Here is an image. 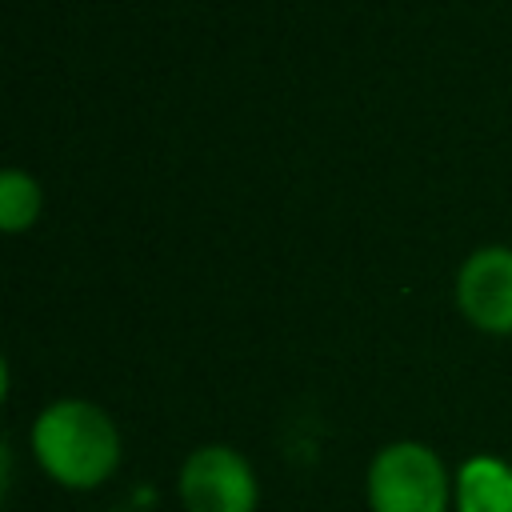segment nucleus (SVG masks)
<instances>
[{
	"instance_id": "nucleus-1",
	"label": "nucleus",
	"mask_w": 512,
	"mask_h": 512,
	"mask_svg": "<svg viewBox=\"0 0 512 512\" xmlns=\"http://www.w3.org/2000/svg\"><path fill=\"white\" fill-rule=\"evenodd\" d=\"M32 456L60 488L88 492L116 472L120 432L104 408L88 400H56L32 424Z\"/></svg>"
},
{
	"instance_id": "nucleus-2",
	"label": "nucleus",
	"mask_w": 512,
	"mask_h": 512,
	"mask_svg": "<svg viewBox=\"0 0 512 512\" xmlns=\"http://www.w3.org/2000/svg\"><path fill=\"white\" fill-rule=\"evenodd\" d=\"M368 508L372 512H448L452 476L444 460L416 440H396L380 448L368 464Z\"/></svg>"
},
{
	"instance_id": "nucleus-3",
	"label": "nucleus",
	"mask_w": 512,
	"mask_h": 512,
	"mask_svg": "<svg viewBox=\"0 0 512 512\" xmlns=\"http://www.w3.org/2000/svg\"><path fill=\"white\" fill-rule=\"evenodd\" d=\"M176 496L184 512H256L260 480L248 456H240L236 448L204 444L180 464Z\"/></svg>"
},
{
	"instance_id": "nucleus-4",
	"label": "nucleus",
	"mask_w": 512,
	"mask_h": 512,
	"mask_svg": "<svg viewBox=\"0 0 512 512\" xmlns=\"http://www.w3.org/2000/svg\"><path fill=\"white\" fill-rule=\"evenodd\" d=\"M464 316L484 332H512V252L480 248L468 256L456 280Z\"/></svg>"
},
{
	"instance_id": "nucleus-5",
	"label": "nucleus",
	"mask_w": 512,
	"mask_h": 512,
	"mask_svg": "<svg viewBox=\"0 0 512 512\" xmlns=\"http://www.w3.org/2000/svg\"><path fill=\"white\" fill-rule=\"evenodd\" d=\"M456 512H512V464L500 456H468L452 476Z\"/></svg>"
},
{
	"instance_id": "nucleus-6",
	"label": "nucleus",
	"mask_w": 512,
	"mask_h": 512,
	"mask_svg": "<svg viewBox=\"0 0 512 512\" xmlns=\"http://www.w3.org/2000/svg\"><path fill=\"white\" fill-rule=\"evenodd\" d=\"M36 204H40V192L24 172H4L0 176V224L8 232H20L24 224H32Z\"/></svg>"
}]
</instances>
